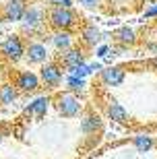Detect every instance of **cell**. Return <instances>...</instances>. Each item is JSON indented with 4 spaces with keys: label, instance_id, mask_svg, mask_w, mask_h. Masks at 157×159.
<instances>
[{
    "label": "cell",
    "instance_id": "cell-1",
    "mask_svg": "<svg viewBox=\"0 0 157 159\" xmlns=\"http://www.w3.org/2000/svg\"><path fill=\"white\" fill-rule=\"evenodd\" d=\"M54 107L62 118H76L83 112V103L79 99V95L70 93V91H62L54 97Z\"/></svg>",
    "mask_w": 157,
    "mask_h": 159
},
{
    "label": "cell",
    "instance_id": "cell-2",
    "mask_svg": "<svg viewBox=\"0 0 157 159\" xmlns=\"http://www.w3.org/2000/svg\"><path fill=\"white\" fill-rule=\"evenodd\" d=\"M75 12L70 8H62V6H52L48 11V23L58 31H68L75 25Z\"/></svg>",
    "mask_w": 157,
    "mask_h": 159
},
{
    "label": "cell",
    "instance_id": "cell-3",
    "mask_svg": "<svg viewBox=\"0 0 157 159\" xmlns=\"http://www.w3.org/2000/svg\"><path fill=\"white\" fill-rule=\"evenodd\" d=\"M44 11H41L39 6H27V11H25L23 19H21V27H23V33L27 35H33L37 31L41 29V25H44Z\"/></svg>",
    "mask_w": 157,
    "mask_h": 159
},
{
    "label": "cell",
    "instance_id": "cell-4",
    "mask_svg": "<svg viewBox=\"0 0 157 159\" xmlns=\"http://www.w3.org/2000/svg\"><path fill=\"white\" fill-rule=\"evenodd\" d=\"M0 54L4 56L6 60H11V62H17L25 56V46L21 37L19 35H8L4 41H2V46H0Z\"/></svg>",
    "mask_w": 157,
    "mask_h": 159
},
{
    "label": "cell",
    "instance_id": "cell-5",
    "mask_svg": "<svg viewBox=\"0 0 157 159\" xmlns=\"http://www.w3.org/2000/svg\"><path fill=\"white\" fill-rule=\"evenodd\" d=\"M81 130L87 136L99 139L101 130H104V122H101V118H99V114H95L93 110H89V112L83 114V118H81Z\"/></svg>",
    "mask_w": 157,
    "mask_h": 159
},
{
    "label": "cell",
    "instance_id": "cell-6",
    "mask_svg": "<svg viewBox=\"0 0 157 159\" xmlns=\"http://www.w3.org/2000/svg\"><path fill=\"white\" fill-rule=\"evenodd\" d=\"M15 89L21 93H33L39 89V77L31 70H21L15 79Z\"/></svg>",
    "mask_w": 157,
    "mask_h": 159
},
{
    "label": "cell",
    "instance_id": "cell-7",
    "mask_svg": "<svg viewBox=\"0 0 157 159\" xmlns=\"http://www.w3.org/2000/svg\"><path fill=\"white\" fill-rule=\"evenodd\" d=\"M27 11V4H25V0H6L4 6H2V21H21Z\"/></svg>",
    "mask_w": 157,
    "mask_h": 159
},
{
    "label": "cell",
    "instance_id": "cell-8",
    "mask_svg": "<svg viewBox=\"0 0 157 159\" xmlns=\"http://www.w3.org/2000/svg\"><path fill=\"white\" fill-rule=\"evenodd\" d=\"M25 58L29 60V64H46V60L50 58V52L41 41H31L25 48Z\"/></svg>",
    "mask_w": 157,
    "mask_h": 159
},
{
    "label": "cell",
    "instance_id": "cell-9",
    "mask_svg": "<svg viewBox=\"0 0 157 159\" xmlns=\"http://www.w3.org/2000/svg\"><path fill=\"white\" fill-rule=\"evenodd\" d=\"M41 81L50 85V87H58L62 83V68H60L56 62H48V64L41 66Z\"/></svg>",
    "mask_w": 157,
    "mask_h": 159
},
{
    "label": "cell",
    "instance_id": "cell-10",
    "mask_svg": "<svg viewBox=\"0 0 157 159\" xmlns=\"http://www.w3.org/2000/svg\"><path fill=\"white\" fill-rule=\"evenodd\" d=\"M50 103H52V99L50 97H37V99H33L29 103V106L25 107V116H29V118H44L46 116V112H48V107H50Z\"/></svg>",
    "mask_w": 157,
    "mask_h": 159
},
{
    "label": "cell",
    "instance_id": "cell-11",
    "mask_svg": "<svg viewBox=\"0 0 157 159\" xmlns=\"http://www.w3.org/2000/svg\"><path fill=\"white\" fill-rule=\"evenodd\" d=\"M124 79H126V72H124V68H120V66H110V68L101 70V81H104L105 85H110V87L122 85Z\"/></svg>",
    "mask_w": 157,
    "mask_h": 159
},
{
    "label": "cell",
    "instance_id": "cell-12",
    "mask_svg": "<svg viewBox=\"0 0 157 159\" xmlns=\"http://www.w3.org/2000/svg\"><path fill=\"white\" fill-rule=\"evenodd\" d=\"M105 112H108V118L114 120L118 124H126L128 122V112L124 110L116 99H110L108 101V106H105Z\"/></svg>",
    "mask_w": 157,
    "mask_h": 159
},
{
    "label": "cell",
    "instance_id": "cell-13",
    "mask_svg": "<svg viewBox=\"0 0 157 159\" xmlns=\"http://www.w3.org/2000/svg\"><path fill=\"white\" fill-rule=\"evenodd\" d=\"M60 60H62V64L70 70V68L83 64V52L79 50V48H70V50H66V52L60 54Z\"/></svg>",
    "mask_w": 157,
    "mask_h": 159
},
{
    "label": "cell",
    "instance_id": "cell-14",
    "mask_svg": "<svg viewBox=\"0 0 157 159\" xmlns=\"http://www.w3.org/2000/svg\"><path fill=\"white\" fill-rule=\"evenodd\" d=\"M81 37H83V41H85V43H87V46H91V48H95L99 43V41L104 39V33H101V31L97 29V27H95V25H87V27H85V29H83V33H81Z\"/></svg>",
    "mask_w": 157,
    "mask_h": 159
},
{
    "label": "cell",
    "instance_id": "cell-15",
    "mask_svg": "<svg viewBox=\"0 0 157 159\" xmlns=\"http://www.w3.org/2000/svg\"><path fill=\"white\" fill-rule=\"evenodd\" d=\"M52 43H54L56 50L66 52V50L72 48V35H70L68 31H56V33L52 35Z\"/></svg>",
    "mask_w": 157,
    "mask_h": 159
},
{
    "label": "cell",
    "instance_id": "cell-16",
    "mask_svg": "<svg viewBox=\"0 0 157 159\" xmlns=\"http://www.w3.org/2000/svg\"><path fill=\"white\" fill-rule=\"evenodd\" d=\"M134 145V149H136V153H149L151 149L157 147V141L153 139V136H134L132 141H130Z\"/></svg>",
    "mask_w": 157,
    "mask_h": 159
},
{
    "label": "cell",
    "instance_id": "cell-17",
    "mask_svg": "<svg viewBox=\"0 0 157 159\" xmlns=\"http://www.w3.org/2000/svg\"><path fill=\"white\" fill-rule=\"evenodd\" d=\"M17 89L12 87L11 83H4L2 87H0V103L2 106H11V103H15V99H17Z\"/></svg>",
    "mask_w": 157,
    "mask_h": 159
},
{
    "label": "cell",
    "instance_id": "cell-18",
    "mask_svg": "<svg viewBox=\"0 0 157 159\" xmlns=\"http://www.w3.org/2000/svg\"><path fill=\"white\" fill-rule=\"evenodd\" d=\"M114 35H116V39L120 41V43H134V41H136L134 29H130V27H120Z\"/></svg>",
    "mask_w": 157,
    "mask_h": 159
},
{
    "label": "cell",
    "instance_id": "cell-19",
    "mask_svg": "<svg viewBox=\"0 0 157 159\" xmlns=\"http://www.w3.org/2000/svg\"><path fill=\"white\" fill-rule=\"evenodd\" d=\"M66 89L75 95L81 93L83 89H85V79H79V77H72V75H70V77L66 79Z\"/></svg>",
    "mask_w": 157,
    "mask_h": 159
},
{
    "label": "cell",
    "instance_id": "cell-20",
    "mask_svg": "<svg viewBox=\"0 0 157 159\" xmlns=\"http://www.w3.org/2000/svg\"><path fill=\"white\" fill-rule=\"evenodd\" d=\"M89 72H91V68H89V64H85V62L75 66V68H70V75H72V77H79V79H85Z\"/></svg>",
    "mask_w": 157,
    "mask_h": 159
},
{
    "label": "cell",
    "instance_id": "cell-21",
    "mask_svg": "<svg viewBox=\"0 0 157 159\" xmlns=\"http://www.w3.org/2000/svg\"><path fill=\"white\" fill-rule=\"evenodd\" d=\"M81 6H85V8H95V6L101 4V0H76Z\"/></svg>",
    "mask_w": 157,
    "mask_h": 159
},
{
    "label": "cell",
    "instance_id": "cell-22",
    "mask_svg": "<svg viewBox=\"0 0 157 159\" xmlns=\"http://www.w3.org/2000/svg\"><path fill=\"white\" fill-rule=\"evenodd\" d=\"M8 132H12V128H8L6 124H0V143L4 141V136H8Z\"/></svg>",
    "mask_w": 157,
    "mask_h": 159
},
{
    "label": "cell",
    "instance_id": "cell-23",
    "mask_svg": "<svg viewBox=\"0 0 157 159\" xmlns=\"http://www.w3.org/2000/svg\"><path fill=\"white\" fill-rule=\"evenodd\" d=\"M54 6H62V8H70L72 6V0H52Z\"/></svg>",
    "mask_w": 157,
    "mask_h": 159
},
{
    "label": "cell",
    "instance_id": "cell-24",
    "mask_svg": "<svg viewBox=\"0 0 157 159\" xmlns=\"http://www.w3.org/2000/svg\"><path fill=\"white\" fill-rule=\"evenodd\" d=\"M155 15H157V4L155 6H149V8L145 11V17L147 19H149V17H155Z\"/></svg>",
    "mask_w": 157,
    "mask_h": 159
},
{
    "label": "cell",
    "instance_id": "cell-25",
    "mask_svg": "<svg viewBox=\"0 0 157 159\" xmlns=\"http://www.w3.org/2000/svg\"><path fill=\"white\" fill-rule=\"evenodd\" d=\"M108 54H110V48H108V46H101L97 50V56H99V58H104V56H108Z\"/></svg>",
    "mask_w": 157,
    "mask_h": 159
},
{
    "label": "cell",
    "instance_id": "cell-26",
    "mask_svg": "<svg viewBox=\"0 0 157 159\" xmlns=\"http://www.w3.org/2000/svg\"><path fill=\"white\" fill-rule=\"evenodd\" d=\"M147 48H149V50H153V52H157V43H149Z\"/></svg>",
    "mask_w": 157,
    "mask_h": 159
},
{
    "label": "cell",
    "instance_id": "cell-27",
    "mask_svg": "<svg viewBox=\"0 0 157 159\" xmlns=\"http://www.w3.org/2000/svg\"><path fill=\"white\" fill-rule=\"evenodd\" d=\"M151 66H155V68H157V56H155V58L151 60Z\"/></svg>",
    "mask_w": 157,
    "mask_h": 159
}]
</instances>
